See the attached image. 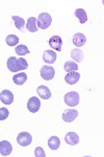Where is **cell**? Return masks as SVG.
Instances as JSON below:
<instances>
[{"label":"cell","mask_w":104,"mask_h":157,"mask_svg":"<svg viewBox=\"0 0 104 157\" xmlns=\"http://www.w3.org/2000/svg\"><path fill=\"white\" fill-rule=\"evenodd\" d=\"M49 45L52 49L58 50L60 52L62 50V45H63V40L59 36H53L50 38L49 40Z\"/></svg>","instance_id":"30bf717a"},{"label":"cell","mask_w":104,"mask_h":157,"mask_svg":"<svg viewBox=\"0 0 104 157\" xmlns=\"http://www.w3.org/2000/svg\"><path fill=\"white\" fill-rule=\"evenodd\" d=\"M0 93H1V92H0Z\"/></svg>","instance_id":"4316f807"},{"label":"cell","mask_w":104,"mask_h":157,"mask_svg":"<svg viewBox=\"0 0 104 157\" xmlns=\"http://www.w3.org/2000/svg\"><path fill=\"white\" fill-rule=\"evenodd\" d=\"M52 17L48 13H42L37 19V25L39 29H47L51 25Z\"/></svg>","instance_id":"7a4b0ae2"},{"label":"cell","mask_w":104,"mask_h":157,"mask_svg":"<svg viewBox=\"0 0 104 157\" xmlns=\"http://www.w3.org/2000/svg\"><path fill=\"white\" fill-rule=\"evenodd\" d=\"M0 101L4 104V105H11L14 102V94L11 90L4 89L0 93Z\"/></svg>","instance_id":"52a82bcc"},{"label":"cell","mask_w":104,"mask_h":157,"mask_svg":"<svg viewBox=\"0 0 104 157\" xmlns=\"http://www.w3.org/2000/svg\"><path fill=\"white\" fill-rule=\"evenodd\" d=\"M65 140L69 146H75L79 143V136L75 132H68L66 134Z\"/></svg>","instance_id":"5bb4252c"},{"label":"cell","mask_w":104,"mask_h":157,"mask_svg":"<svg viewBox=\"0 0 104 157\" xmlns=\"http://www.w3.org/2000/svg\"><path fill=\"white\" fill-rule=\"evenodd\" d=\"M78 116V111L76 109H67L64 113H63V120L66 123H71V121H75V118Z\"/></svg>","instance_id":"ba28073f"},{"label":"cell","mask_w":104,"mask_h":157,"mask_svg":"<svg viewBox=\"0 0 104 157\" xmlns=\"http://www.w3.org/2000/svg\"><path fill=\"white\" fill-rule=\"evenodd\" d=\"M25 26H26V29L30 33H35L39 30L38 25H37V18H34V17H30V18L27 20Z\"/></svg>","instance_id":"2e32d148"},{"label":"cell","mask_w":104,"mask_h":157,"mask_svg":"<svg viewBox=\"0 0 104 157\" xmlns=\"http://www.w3.org/2000/svg\"><path fill=\"white\" fill-rule=\"evenodd\" d=\"M34 156L35 157H45V156H46L44 149L41 148V147H38V148H35V150H34Z\"/></svg>","instance_id":"484cf974"},{"label":"cell","mask_w":104,"mask_h":157,"mask_svg":"<svg viewBox=\"0 0 104 157\" xmlns=\"http://www.w3.org/2000/svg\"><path fill=\"white\" fill-rule=\"evenodd\" d=\"M56 58L57 56L53 50H45L44 54H43V60H44V62L50 65L53 64L56 61Z\"/></svg>","instance_id":"8fae6325"},{"label":"cell","mask_w":104,"mask_h":157,"mask_svg":"<svg viewBox=\"0 0 104 157\" xmlns=\"http://www.w3.org/2000/svg\"><path fill=\"white\" fill-rule=\"evenodd\" d=\"M15 52H16V54L19 55L20 57L29 54V49L27 48L26 45H18L16 47V49H15Z\"/></svg>","instance_id":"cb8c5ba5"},{"label":"cell","mask_w":104,"mask_h":157,"mask_svg":"<svg viewBox=\"0 0 104 157\" xmlns=\"http://www.w3.org/2000/svg\"><path fill=\"white\" fill-rule=\"evenodd\" d=\"M64 69L67 72H73V71L78 70V65H77V63L72 62V61H67L64 65Z\"/></svg>","instance_id":"7402d4cb"},{"label":"cell","mask_w":104,"mask_h":157,"mask_svg":"<svg viewBox=\"0 0 104 157\" xmlns=\"http://www.w3.org/2000/svg\"><path fill=\"white\" fill-rule=\"evenodd\" d=\"M60 146V140L57 136H51L48 140V147H49L51 150H57Z\"/></svg>","instance_id":"44dd1931"},{"label":"cell","mask_w":104,"mask_h":157,"mask_svg":"<svg viewBox=\"0 0 104 157\" xmlns=\"http://www.w3.org/2000/svg\"><path fill=\"white\" fill-rule=\"evenodd\" d=\"M41 108V101L37 97L30 98L27 102V109L32 113H35L40 110Z\"/></svg>","instance_id":"8992f818"},{"label":"cell","mask_w":104,"mask_h":157,"mask_svg":"<svg viewBox=\"0 0 104 157\" xmlns=\"http://www.w3.org/2000/svg\"><path fill=\"white\" fill-rule=\"evenodd\" d=\"M79 94L75 91H71V92H68L66 93V95L64 97V101L65 103L67 104L68 106L70 107H75L79 104Z\"/></svg>","instance_id":"3957f363"},{"label":"cell","mask_w":104,"mask_h":157,"mask_svg":"<svg viewBox=\"0 0 104 157\" xmlns=\"http://www.w3.org/2000/svg\"><path fill=\"white\" fill-rule=\"evenodd\" d=\"M5 42L9 46H16L18 44V42H19V38L17 36H15V35H9V36L5 38Z\"/></svg>","instance_id":"603a6c76"},{"label":"cell","mask_w":104,"mask_h":157,"mask_svg":"<svg viewBox=\"0 0 104 157\" xmlns=\"http://www.w3.org/2000/svg\"><path fill=\"white\" fill-rule=\"evenodd\" d=\"M7 68L9 70H11L12 72H18L20 70H25L28 67V64H27V61L23 59V58H19L17 59L16 57H11L9 58L6 62Z\"/></svg>","instance_id":"6da1fadb"},{"label":"cell","mask_w":104,"mask_h":157,"mask_svg":"<svg viewBox=\"0 0 104 157\" xmlns=\"http://www.w3.org/2000/svg\"><path fill=\"white\" fill-rule=\"evenodd\" d=\"M40 73L42 75V78L46 81H50L54 78L55 75V69L52 66H48V65H44L42 66L40 70Z\"/></svg>","instance_id":"277c9868"},{"label":"cell","mask_w":104,"mask_h":157,"mask_svg":"<svg viewBox=\"0 0 104 157\" xmlns=\"http://www.w3.org/2000/svg\"><path fill=\"white\" fill-rule=\"evenodd\" d=\"M71 57H72L73 60H75V62H82L84 55L79 48H74L71 52Z\"/></svg>","instance_id":"ffe728a7"},{"label":"cell","mask_w":104,"mask_h":157,"mask_svg":"<svg viewBox=\"0 0 104 157\" xmlns=\"http://www.w3.org/2000/svg\"><path fill=\"white\" fill-rule=\"evenodd\" d=\"M17 141L20 146L22 147H27L31 144L32 141V137L31 135L28 133V132H21L18 135L17 137Z\"/></svg>","instance_id":"5b68a950"},{"label":"cell","mask_w":104,"mask_h":157,"mask_svg":"<svg viewBox=\"0 0 104 157\" xmlns=\"http://www.w3.org/2000/svg\"><path fill=\"white\" fill-rule=\"evenodd\" d=\"M80 75L77 71H73V72H68V75L65 77V81L67 82V84L69 85H74L79 81Z\"/></svg>","instance_id":"9a60e30c"},{"label":"cell","mask_w":104,"mask_h":157,"mask_svg":"<svg viewBox=\"0 0 104 157\" xmlns=\"http://www.w3.org/2000/svg\"><path fill=\"white\" fill-rule=\"evenodd\" d=\"M13 151V147L11 143H9L7 140H2L0 141V155L2 156H9Z\"/></svg>","instance_id":"9c48e42d"},{"label":"cell","mask_w":104,"mask_h":157,"mask_svg":"<svg viewBox=\"0 0 104 157\" xmlns=\"http://www.w3.org/2000/svg\"><path fill=\"white\" fill-rule=\"evenodd\" d=\"M75 17L79 20V22L81 24L85 23L88 21V15H87V12L84 11L83 9H77L75 11Z\"/></svg>","instance_id":"ac0fdd59"},{"label":"cell","mask_w":104,"mask_h":157,"mask_svg":"<svg viewBox=\"0 0 104 157\" xmlns=\"http://www.w3.org/2000/svg\"><path fill=\"white\" fill-rule=\"evenodd\" d=\"M9 110L6 108H0V121H5L9 117Z\"/></svg>","instance_id":"d4e9b609"},{"label":"cell","mask_w":104,"mask_h":157,"mask_svg":"<svg viewBox=\"0 0 104 157\" xmlns=\"http://www.w3.org/2000/svg\"><path fill=\"white\" fill-rule=\"evenodd\" d=\"M72 42L75 46L81 47L85 44V42H87V37H85L83 34H81V33H77V34H75L74 36H73Z\"/></svg>","instance_id":"7c38bea8"},{"label":"cell","mask_w":104,"mask_h":157,"mask_svg":"<svg viewBox=\"0 0 104 157\" xmlns=\"http://www.w3.org/2000/svg\"><path fill=\"white\" fill-rule=\"evenodd\" d=\"M27 81V75L25 72H19L13 77V82L16 85H23Z\"/></svg>","instance_id":"e0dca14e"},{"label":"cell","mask_w":104,"mask_h":157,"mask_svg":"<svg viewBox=\"0 0 104 157\" xmlns=\"http://www.w3.org/2000/svg\"><path fill=\"white\" fill-rule=\"evenodd\" d=\"M12 19L14 20V23L16 25V27L20 32H24L25 30V20L22 19L19 16H12Z\"/></svg>","instance_id":"d6986e66"},{"label":"cell","mask_w":104,"mask_h":157,"mask_svg":"<svg viewBox=\"0 0 104 157\" xmlns=\"http://www.w3.org/2000/svg\"><path fill=\"white\" fill-rule=\"evenodd\" d=\"M37 92L40 95V98H43V100H49L51 98V91H50V89L47 86H39L37 89Z\"/></svg>","instance_id":"4fadbf2b"}]
</instances>
